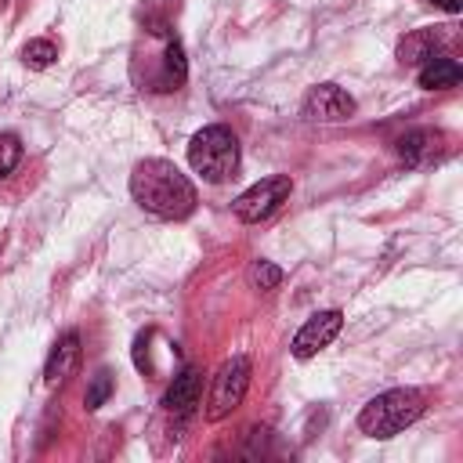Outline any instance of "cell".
I'll list each match as a JSON object with an SVG mask.
<instances>
[{
	"instance_id": "obj_16",
	"label": "cell",
	"mask_w": 463,
	"mask_h": 463,
	"mask_svg": "<svg viewBox=\"0 0 463 463\" xmlns=\"http://www.w3.org/2000/svg\"><path fill=\"white\" fill-rule=\"evenodd\" d=\"M22 159V141L14 134H0V177H7Z\"/></svg>"
},
{
	"instance_id": "obj_7",
	"label": "cell",
	"mask_w": 463,
	"mask_h": 463,
	"mask_svg": "<svg viewBox=\"0 0 463 463\" xmlns=\"http://www.w3.org/2000/svg\"><path fill=\"white\" fill-rule=\"evenodd\" d=\"M340 326H344V315L340 311H318V315H311L300 329H297V336H293V354L304 362V358H311V354H318L336 333H340Z\"/></svg>"
},
{
	"instance_id": "obj_9",
	"label": "cell",
	"mask_w": 463,
	"mask_h": 463,
	"mask_svg": "<svg viewBox=\"0 0 463 463\" xmlns=\"http://www.w3.org/2000/svg\"><path fill=\"white\" fill-rule=\"evenodd\" d=\"M76 365H80V333H65V336L51 347V354H47L43 380H47L51 387H58V383H65V380L76 373Z\"/></svg>"
},
{
	"instance_id": "obj_14",
	"label": "cell",
	"mask_w": 463,
	"mask_h": 463,
	"mask_svg": "<svg viewBox=\"0 0 463 463\" xmlns=\"http://www.w3.org/2000/svg\"><path fill=\"white\" fill-rule=\"evenodd\" d=\"M112 387H116V380H112V373H109V369H98V373L90 376V383H87V394H83V402H87V409H101V405L109 402V394H112Z\"/></svg>"
},
{
	"instance_id": "obj_13",
	"label": "cell",
	"mask_w": 463,
	"mask_h": 463,
	"mask_svg": "<svg viewBox=\"0 0 463 463\" xmlns=\"http://www.w3.org/2000/svg\"><path fill=\"white\" fill-rule=\"evenodd\" d=\"M163 72H166V87H181L184 76H188V65H184V47L177 40L166 43V54H163Z\"/></svg>"
},
{
	"instance_id": "obj_4",
	"label": "cell",
	"mask_w": 463,
	"mask_h": 463,
	"mask_svg": "<svg viewBox=\"0 0 463 463\" xmlns=\"http://www.w3.org/2000/svg\"><path fill=\"white\" fill-rule=\"evenodd\" d=\"M250 376H253V365H250L246 354H232V358L217 369L213 387H210V402H206V420H210V423L232 416V412L242 405V398H246V391H250Z\"/></svg>"
},
{
	"instance_id": "obj_8",
	"label": "cell",
	"mask_w": 463,
	"mask_h": 463,
	"mask_svg": "<svg viewBox=\"0 0 463 463\" xmlns=\"http://www.w3.org/2000/svg\"><path fill=\"white\" fill-rule=\"evenodd\" d=\"M394 148H398V156H402L409 166H423V163L441 159V152H445V137H441L438 130H409V134L398 137Z\"/></svg>"
},
{
	"instance_id": "obj_15",
	"label": "cell",
	"mask_w": 463,
	"mask_h": 463,
	"mask_svg": "<svg viewBox=\"0 0 463 463\" xmlns=\"http://www.w3.org/2000/svg\"><path fill=\"white\" fill-rule=\"evenodd\" d=\"M22 58H25L29 69H47V65L58 58V47H54L51 40H29L25 51H22Z\"/></svg>"
},
{
	"instance_id": "obj_5",
	"label": "cell",
	"mask_w": 463,
	"mask_h": 463,
	"mask_svg": "<svg viewBox=\"0 0 463 463\" xmlns=\"http://www.w3.org/2000/svg\"><path fill=\"white\" fill-rule=\"evenodd\" d=\"M289 188H293V181L286 177V174H279V177H264V181H257V184H250L235 203H232V210H235V217L239 221H246V224H257V221H264V217H271L282 203H286V195H289Z\"/></svg>"
},
{
	"instance_id": "obj_12",
	"label": "cell",
	"mask_w": 463,
	"mask_h": 463,
	"mask_svg": "<svg viewBox=\"0 0 463 463\" xmlns=\"http://www.w3.org/2000/svg\"><path fill=\"white\" fill-rule=\"evenodd\" d=\"M459 80H463L459 61H452V58H445V54H434V58L423 61V69H420V87H423V90H449V87H456Z\"/></svg>"
},
{
	"instance_id": "obj_1",
	"label": "cell",
	"mask_w": 463,
	"mask_h": 463,
	"mask_svg": "<svg viewBox=\"0 0 463 463\" xmlns=\"http://www.w3.org/2000/svg\"><path fill=\"white\" fill-rule=\"evenodd\" d=\"M130 195L159 221H181L195 210V184L170 159H141L130 174Z\"/></svg>"
},
{
	"instance_id": "obj_3",
	"label": "cell",
	"mask_w": 463,
	"mask_h": 463,
	"mask_svg": "<svg viewBox=\"0 0 463 463\" xmlns=\"http://www.w3.org/2000/svg\"><path fill=\"white\" fill-rule=\"evenodd\" d=\"M188 163L192 170L210 181V184H221V181H232L235 170H239V137L213 123V127H203L192 141H188Z\"/></svg>"
},
{
	"instance_id": "obj_2",
	"label": "cell",
	"mask_w": 463,
	"mask_h": 463,
	"mask_svg": "<svg viewBox=\"0 0 463 463\" xmlns=\"http://www.w3.org/2000/svg\"><path fill=\"white\" fill-rule=\"evenodd\" d=\"M423 409H427V402L416 387H394V391H383L362 405L358 427L369 438H394L398 430L416 423L423 416Z\"/></svg>"
},
{
	"instance_id": "obj_17",
	"label": "cell",
	"mask_w": 463,
	"mask_h": 463,
	"mask_svg": "<svg viewBox=\"0 0 463 463\" xmlns=\"http://www.w3.org/2000/svg\"><path fill=\"white\" fill-rule=\"evenodd\" d=\"M250 279H253V286H260V289H275V286L282 282V271H279L271 260H257V264L250 268Z\"/></svg>"
},
{
	"instance_id": "obj_6",
	"label": "cell",
	"mask_w": 463,
	"mask_h": 463,
	"mask_svg": "<svg viewBox=\"0 0 463 463\" xmlns=\"http://www.w3.org/2000/svg\"><path fill=\"white\" fill-rule=\"evenodd\" d=\"M354 116V98L336 83H318L304 98V119L311 123H344Z\"/></svg>"
},
{
	"instance_id": "obj_11",
	"label": "cell",
	"mask_w": 463,
	"mask_h": 463,
	"mask_svg": "<svg viewBox=\"0 0 463 463\" xmlns=\"http://www.w3.org/2000/svg\"><path fill=\"white\" fill-rule=\"evenodd\" d=\"M438 47H441V33L438 29H416L398 43V61L402 65H423V61H430L438 54Z\"/></svg>"
},
{
	"instance_id": "obj_10",
	"label": "cell",
	"mask_w": 463,
	"mask_h": 463,
	"mask_svg": "<svg viewBox=\"0 0 463 463\" xmlns=\"http://www.w3.org/2000/svg\"><path fill=\"white\" fill-rule=\"evenodd\" d=\"M199 369H184L174 376V383L166 387L163 394V409L174 412V416H188L195 405H199Z\"/></svg>"
},
{
	"instance_id": "obj_18",
	"label": "cell",
	"mask_w": 463,
	"mask_h": 463,
	"mask_svg": "<svg viewBox=\"0 0 463 463\" xmlns=\"http://www.w3.org/2000/svg\"><path fill=\"white\" fill-rule=\"evenodd\" d=\"M434 4H438V7H445L449 14H456V11L463 7V0H434Z\"/></svg>"
}]
</instances>
